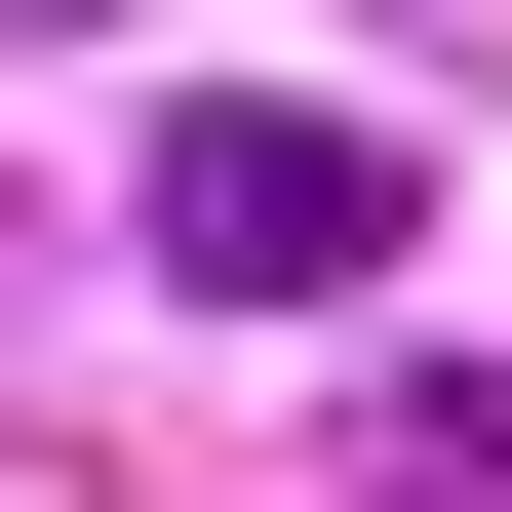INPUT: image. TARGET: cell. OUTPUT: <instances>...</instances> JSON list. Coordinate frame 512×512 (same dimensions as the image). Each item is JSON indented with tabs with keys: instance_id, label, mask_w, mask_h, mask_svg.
<instances>
[{
	"instance_id": "3957f363",
	"label": "cell",
	"mask_w": 512,
	"mask_h": 512,
	"mask_svg": "<svg viewBox=\"0 0 512 512\" xmlns=\"http://www.w3.org/2000/svg\"><path fill=\"white\" fill-rule=\"evenodd\" d=\"M0 40H40V0H0Z\"/></svg>"
},
{
	"instance_id": "7a4b0ae2",
	"label": "cell",
	"mask_w": 512,
	"mask_h": 512,
	"mask_svg": "<svg viewBox=\"0 0 512 512\" xmlns=\"http://www.w3.org/2000/svg\"><path fill=\"white\" fill-rule=\"evenodd\" d=\"M355 473H394V512H512V355H394V394H355Z\"/></svg>"
},
{
	"instance_id": "6da1fadb",
	"label": "cell",
	"mask_w": 512,
	"mask_h": 512,
	"mask_svg": "<svg viewBox=\"0 0 512 512\" xmlns=\"http://www.w3.org/2000/svg\"><path fill=\"white\" fill-rule=\"evenodd\" d=\"M119 237L197 276V316H394V237H434V158H394V119H355V79H197V119H158V197H119Z\"/></svg>"
}]
</instances>
